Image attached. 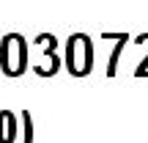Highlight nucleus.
Returning a JSON list of instances; mask_svg holds the SVG:
<instances>
[{
	"mask_svg": "<svg viewBox=\"0 0 148 143\" xmlns=\"http://www.w3.org/2000/svg\"><path fill=\"white\" fill-rule=\"evenodd\" d=\"M0 69L5 77H19L27 69V41L19 33L0 39Z\"/></svg>",
	"mask_w": 148,
	"mask_h": 143,
	"instance_id": "obj_1",
	"label": "nucleus"
},
{
	"mask_svg": "<svg viewBox=\"0 0 148 143\" xmlns=\"http://www.w3.org/2000/svg\"><path fill=\"white\" fill-rule=\"evenodd\" d=\"M66 66L74 77H85L93 69V41L85 33H71L66 41Z\"/></svg>",
	"mask_w": 148,
	"mask_h": 143,
	"instance_id": "obj_2",
	"label": "nucleus"
},
{
	"mask_svg": "<svg viewBox=\"0 0 148 143\" xmlns=\"http://www.w3.org/2000/svg\"><path fill=\"white\" fill-rule=\"evenodd\" d=\"M19 118H22V129H25V143H33V116H30V110H22Z\"/></svg>",
	"mask_w": 148,
	"mask_h": 143,
	"instance_id": "obj_3",
	"label": "nucleus"
}]
</instances>
